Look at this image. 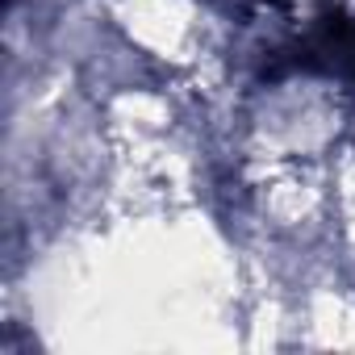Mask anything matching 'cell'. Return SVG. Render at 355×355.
Here are the masks:
<instances>
[{"mask_svg":"<svg viewBox=\"0 0 355 355\" xmlns=\"http://www.w3.org/2000/svg\"><path fill=\"white\" fill-rule=\"evenodd\" d=\"M297 67L309 71H330L343 80H355V17L343 9H322L313 21L309 42L297 51Z\"/></svg>","mask_w":355,"mask_h":355,"instance_id":"obj_1","label":"cell"}]
</instances>
